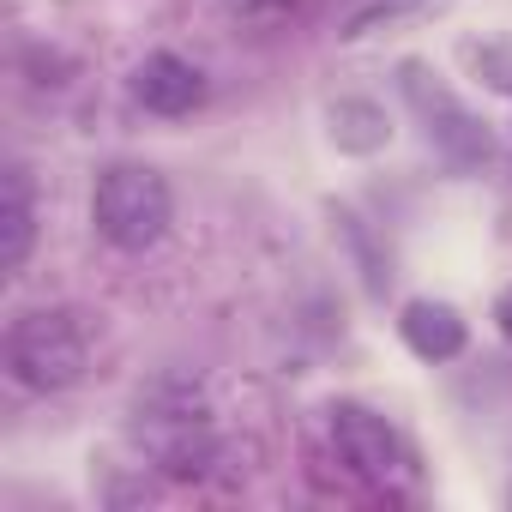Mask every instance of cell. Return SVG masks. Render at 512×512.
<instances>
[{"mask_svg": "<svg viewBox=\"0 0 512 512\" xmlns=\"http://www.w3.org/2000/svg\"><path fill=\"white\" fill-rule=\"evenodd\" d=\"M494 326H500V338L512 344V290H500V296H494Z\"/></svg>", "mask_w": 512, "mask_h": 512, "instance_id": "obj_13", "label": "cell"}, {"mask_svg": "<svg viewBox=\"0 0 512 512\" xmlns=\"http://www.w3.org/2000/svg\"><path fill=\"white\" fill-rule=\"evenodd\" d=\"M91 223L115 253H145L175 223V193L151 163H103L91 187Z\"/></svg>", "mask_w": 512, "mask_h": 512, "instance_id": "obj_1", "label": "cell"}, {"mask_svg": "<svg viewBox=\"0 0 512 512\" xmlns=\"http://www.w3.org/2000/svg\"><path fill=\"white\" fill-rule=\"evenodd\" d=\"M326 133H332V145L344 157H374V151L392 145V121H386V109L374 97H338L326 109Z\"/></svg>", "mask_w": 512, "mask_h": 512, "instance_id": "obj_9", "label": "cell"}, {"mask_svg": "<svg viewBox=\"0 0 512 512\" xmlns=\"http://www.w3.org/2000/svg\"><path fill=\"white\" fill-rule=\"evenodd\" d=\"M326 428H332L338 458H344L362 482H380V488H386V482H398V476H404L410 452H404L398 428H392L380 410H368V404H332Z\"/></svg>", "mask_w": 512, "mask_h": 512, "instance_id": "obj_5", "label": "cell"}, {"mask_svg": "<svg viewBox=\"0 0 512 512\" xmlns=\"http://www.w3.org/2000/svg\"><path fill=\"white\" fill-rule=\"evenodd\" d=\"M398 338H404V350L416 356V362H452V356H464V344H470V326H464V314L452 308V302H434V296H416V302H404L398 308Z\"/></svg>", "mask_w": 512, "mask_h": 512, "instance_id": "obj_7", "label": "cell"}, {"mask_svg": "<svg viewBox=\"0 0 512 512\" xmlns=\"http://www.w3.org/2000/svg\"><path fill=\"white\" fill-rule=\"evenodd\" d=\"M133 434L157 458V470H169V476H205L223 458V440H217L211 416L193 404V392L181 380H163V386H151L139 398Z\"/></svg>", "mask_w": 512, "mask_h": 512, "instance_id": "obj_3", "label": "cell"}, {"mask_svg": "<svg viewBox=\"0 0 512 512\" xmlns=\"http://www.w3.org/2000/svg\"><path fill=\"white\" fill-rule=\"evenodd\" d=\"M332 217H338V235H344V241L356 247V260H362V278H368V290L380 296V290H386V278H380L386 266H380V253H374V241H368V229H362V217H356V211H344V205H338Z\"/></svg>", "mask_w": 512, "mask_h": 512, "instance_id": "obj_11", "label": "cell"}, {"mask_svg": "<svg viewBox=\"0 0 512 512\" xmlns=\"http://www.w3.org/2000/svg\"><path fill=\"white\" fill-rule=\"evenodd\" d=\"M235 13H247V19H272V13H284L290 0H229Z\"/></svg>", "mask_w": 512, "mask_h": 512, "instance_id": "obj_12", "label": "cell"}, {"mask_svg": "<svg viewBox=\"0 0 512 512\" xmlns=\"http://www.w3.org/2000/svg\"><path fill=\"white\" fill-rule=\"evenodd\" d=\"M37 247V199H31V169L7 163V181H0V266L19 272Z\"/></svg>", "mask_w": 512, "mask_h": 512, "instance_id": "obj_8", "label": "cell"}, {"mask_svg": "<svg viewBox=\"0 0 512 512\" xmlns=\"http://www.w3.org/2000/svg\"><path fill=\"white\" fill-rule=\"evenodd\" d=\"M398 73H404V97H410V109H416L422 127H428V145H434L452 169H464V175L482 169V163L494 157L488 127H482V121H476V115H470V109H464V103H458V97L422 67V61H404Z\"/></svg>", "mask_w": 512, "mask_h": 512, "instance_id": "obj_4", "label": "cell"}, {"mask_svg": "<svg viewBox=\"0 0 512 512\" xmlns=\"http://www.w3.org/2000/svg\"><path fill=\"white\" fill-rule=\"evenodd\" d=\"M446 7H452V0H368L362 13H350V25H344L338 37L362 43V37H374V31H398V25H422V19H440Z\"/></svg>", "mask_w": 512, "mask_h": 512, "instance_id": "obj_10", "label": "cell"}, {"mask_svg": "<svg viewBox=\"0 0 512 512\" xmlns=\"http://www.w3.org/2000/svg\"><path fill=\"white\" fill-rule=\"evenodd\" d=\"M0 362H7V380L25 386V392H67V386L85 380L91 344H85V326L67 308H25L7 326Z\"/></svg>", "mask_w": 512, "mask_h": 512, "instance_id": "obj_2", "label": "cell"}, {"mask_svg": "<svg viewBox=\"0 0 512 512\" xmlns=\"http://www.w3.org/2000/svg\"><path fill=\"white\" fill-rule=\"evenodd\" d=\"M133 97H139L151 115L181 121V115H193V109L205 103V73H199L193 61H181V55L157 49V55H145V61H139V73H133Z\"/></svg>", "mask_w": 512, "mask_h": 512, "instance_id": "obj_6", "label": "cell"}]
</instances>
